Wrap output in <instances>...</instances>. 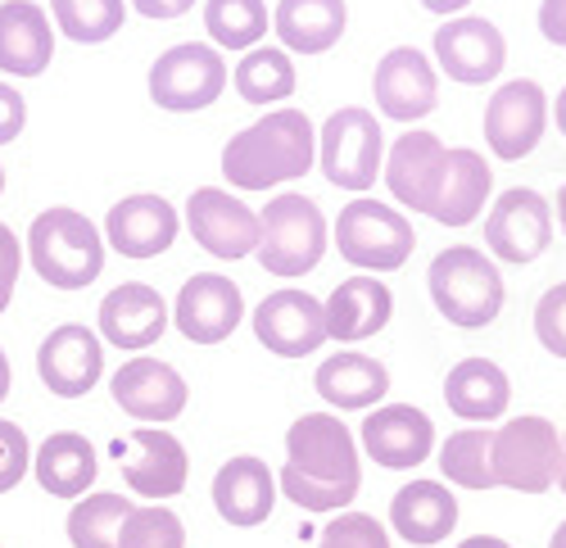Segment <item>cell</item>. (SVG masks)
Segmentation results:
<instances>
[{
    "mask_svg": "<svg viewBox=\"0 0 566 548\" xmlns=\"http://www.w3.org/2000/svg\"><path fill=\"white\" fill-rule=\"evenodd\" d=\"M317 159V127L304 109H272L268 118L235 131L222 150V177L235 191H268L295 181Z\"/></svg>",
    "mask_w": 566,
    "mask_h": 548,
    "instance_id": "1",
    "label": "cell"
},
{
    "mask_svg": "<svg viewBox=\"0 0 566 548\" xmlns=\"http://www.w3.org/2000/svg\"><path fill=\"white\" fill-rule=\"evenodd\" d=\"M28 254L45 286L82 291L105 272V241L77 209H45L28 226Z\"/></svg>",
    "mask_w": 566,
    "mask_h": 548,
    "instance_id": "2",
    "label": "cell"
},
{
    "mask_svg": "<svg viewBox=\"0 0 566 548\" xmlns=\"http://www.w3.org/2000/svg\"><path fill=\"white\" fill-rule=\"evenodd\" d=\"M431 299L453 327H490L503 313V272L471 245H449L431 263Z\"/></svg>",
    "mask_w": 566,
    "mask_h": 548,
    "instance_id": "3",
    "label": "cell"
},
{
    "mask_svg": "<svg viewBox=\"0 0 566 548\" xmlns=\"http://www.w3.org/2000/svg\"><path fill=\"white\" fill-rule=\"evenodd\" d=\"M259 263L268 277H304L326 254V218L308 196H276L259 213Z\"/></svg>",
    "mask_w": 566,
    "mask_h": 548,
    "instance_id": "4",
    "label": "cell"
},
{
    "mask_svg": "<svg viewBox=\"0 0 566 548\" xmlns=\"http://www.w3.org/2000/svg\"><path fill=\"white\" fill-rule=\"evenodd\" d=\"M412 222L390 204L354 200L336 218V250L363 272H399L412 259Z\"/></svg>",
    "mask_w": 566,
    "mask_h": 548,
    "instance_id": "5",
    "label": "cell"
},
{
    "mask_svg": "<svg viewBox=\"0 0 566 548\" xmlns=\"http://www.w3.org/2000/svg\"><path fill=\"white\" fill-rule=\"evenodd\" d=\"M317 159L332 187L340 191H367L376 172L386 168V136L376 114L349 105L326 118V127L317 131Z\"/></svg>",
    "mask_w": 566,
    "mask_h": 548,
    "instance_id": "6",
    "label": "cell"
},
{
    "mask_svg": "<svg viewBox=\"0 0 566 548\" xmlns=\"http://www.w3.org/2000/svg\"><path fill=\"white\" fill-rule=\"evenodd\" d=\"M562 435L548 418H516L494 431V481L516 494H544L557 485Z\"/></svg>",
    "mask_w": 566,
    "mask_h": 548,
    "instance_id": "7",
    "label": "cell"
},
{
    "mask_svg": "<svg viewBox=\"0 0 566 548\" xmlns=\"http://www.w3.org/2000/svg\"><path fill=\"white\" fill-rule=\"evenodd\" d=\"M222 86H227V64L218 55V45H205V41L172 45L150 68V101L172 114L209 109L222 96Z\"/></svg>",
    "mask_w": 566,
    "mask_h": 548,
    "instance_id": "8",
    "label": "cell"
},
{
    "mask_svg": "<svg viewBox=\"0 0 566 548\" xmlns=\"http://www.w3.org/2000/svg\"><path fill=\"white\" fill-rule=\"evenodd\" d=\"M286 467L322 485H363L358 472V440L332 413H304L286 431Z\"/></svg>",
    "mask_w": 566,
    "mask_h": 548,
    "instance_id": "9",
    "label": "cell"
},
{
    "mask_svg": "<svg viewBox=\"0 0 566 548\" xmlns=\"http://www.w3.org/2000/svg\"><path fill=\"white\" fill-rule=\"evenodd\" d=\"M118 467L132 494L164 504V498L186 489L191 476V459H186V444L164 431V426H136L127 440H118Z\"/></svg>",
    "mask_w": 566,
    "mask_h": 548,
    "instance_id": "10",
    "label": "cell"
},
{
    "mask_svg": "<svg viewBox=\"0 0 566 548\" xmlns=\"http://www.w3.org/2000/svg\"><path fill=\"white\" fill-rule=\"evenodd\" d=\"M544 123H548V101H544L539 82H531V77L503 82L485 105V141H490L494 159H507V164L526 159L539 146Z\"/></svg>",
    "mask_w": 566,
    "mask_h": 548,
    "instance_id": "11",
    "label": "cell"
},
{
    "mask_svg": "<svg viewBox=\"0 0 566 548\" xmlns=\"http://www.w3.org/2000/svg\"><path fill=\"white\" fill-rule=\"evenodd\" d=\"M553 241V209L539 191L531 187H512L494 200L485 218V245L503 263H531L548 250Z\"/></svg>",
    "mask_w": 566,
    "mask_h": 548,
    "instance_id": "12",
    "label": "cell"
},
{
    "mask_svg": "<svg viewBox=\"0 0 566 548\" xmlns=\"http://www.w3.org/2000/svg\"><path fill=\"white\" fill-rule=\"evenodd\" d=\"M36 372L41 386L60 394V399H82L86 390H96V381L105 377V345L101 336L82 327V323H64L36 349Z\"/></svg>",
    "mask_w": 566,
    "mask_h": 548,
    "instance_id": "13",
    "label": "cell"
},
{
    "mask_svg": "<svg viewBox=\"0 0 566 548\" xmlns=\"http://www.w3.org/2000/svg\"><path fill=\"white\" fill-rule=\"evenodd\" d=\"M241 317H245L241 286L231 277H218V272H196L172 304V323L191 345H222L241 327Z\"/></svg>",
    "mask_w": 566,
    "mask_h": 548,
    "instance_id": "14",
    "label": "cell"
},
{
    "mask_svg": "<svg viewBox=\"0 0 566 548\" xmlns=\"http://www.w3.org/2000/svg\"><path fill=\"white\" fill-rule=\"evenodd\" d=\"M109 390H114V403L123 408L127 418H136V422H177L181 418V408H186V381H181V372L172 368V362H164V358H146V354H136V358H127L123 368L114 372V381H109Z\"/></svg>",
    "mask_w": 566,
    "mask_h": 548,
    "instance_id": "15",
    "label": "cell"
},
{
    "mask_svg": "<svg viewBox=\"0 0 566 548\" xmlns=\"http://www.w3.org/2000/svg\"><path fill=\"white\" fill-rule=\"evenodd\" d=\"M254 336L263 349H272L281 358H304L326 345V308H322V299H313L308 291H295V286L272 291L254 308Z\"/></svg>",
    "mask_w": 566,
    "mask_h": 548,
    "instance_id": "16",
    "label": "cell"
},
{
    "mask_svg": "<svg viewBox=\"0 0 566 548\" xmlns=\"http://www.w3.org/2000/svg\"><path fill=\"white\" fill-rule=\"evenodd\" d=\"M186 226L213 259H245L259 250V213L222 187H200L186 200Z\"/></svg>",
    "mask_w": 566,
    "mask_h": 548,
    "instance_id": "17",
    "label": "cell"
},
{
    "mask_svg": "<svg viewBox=\"0 0 566 548\" xmlns=\"http://www.w3.org/2000/svg\"><path fill=\"white\" fill-rule=\"evenodd\" d=\"M371 96H376V105H381V114L395 118V123L427 118L436 109V101H440L436 64L421 55L417 45H395V51L376 64Z\"/></svg>",
    "mask_w": 566,
    "mask_h": 548,
    "instance_id": "18",
    "label": "cell"
},
{
    "mask_svg": "<svg viewBox=\"0 0 566 548\" xmlns=\"http://www.w3.org/2000/svg\"><path fill=\"white\" fill-rule=\"evenodd\" d=\"M436 60L462 86H485L503 73L507 41L490 19H449L436 28Z\"/></svg>",
    "mask_w": 566,
    "mask_h": 548,
    "instance_id": "19",
    "label": "cell"
},
{
    "mask_svg": "<svg viewBox=\"0 0 566 548\" xmlns=\"http://www.w3.org/2000/svg\"><path fill=\"white\" fill-rule=\"evenodd\" d=\"M363 449H367L371 463H381L390 472H408V467L431 459L436 426L412 403H386V408H376V413H367V422H363Z\"/></svg>",
    "mask_w": 566,
    "mask_h": 548,
    "instance_id": "20",
    "label": "cell"
},
{
    "mask_svg": "<svg viewBox=\"0 0 566 548\" xmlns=\"http://www.w3.org/2000/svg\"><path fill=\"white\" fill-rule=\"evenodd\" d=\"M444 164L449 150L440 146V136L431 131H403L390 159H386V187L399 204L417 209V213H431L440 200V181H444Z\"/></svg>",
    "mask_w": 566,
    "mask_h": 548,
    "instance_id": "21",
    "label": "cell"
},
{
    "mask_svg": "<svg viewBox=\"0 0 566 548\" xmlns=\"http://www.w3.org/2000/svg\"><path fill=\"white\" fill-rule=\"evenodd\" d=\"M213 508L235 530L263 526L272 517V508H276V476L268 472L263 459L241 453V459H231V463L218 467V476H213Z\"/></svg>",
    "mask_w": 566,
    "mask_h": 548,
    "instance_id": "22",
    "label": "cell"
},
{
    "mask_svg": "<svg viewBox=\"0 0 566 548\" xmlns=\"http://www.w3.org/2000/svg\"><path fill=\"white\" fill-rule=\"evenodd\" d=\"M168 304L146 282H123L101 299V336L114 349H150L168 331Z\"/></svg>",
    "mask_w": 566,
    "mask_h": 548,
    "instance_id": "23",
    "label": "cell"
},
{
    "mask_svg": "<svg viewBox=\"0 0 566 548\" xmlns=\"http://www.w3.org/2000/svg\"><path fill=\"white\" fill-rule=\"evenodd\" d=\"M177 209L164 196H127L105 218V241L123 259H155L177 241Z\"/></svg>",
    "mask_w": 566,
    "mask_h": 548,
    "instance_id": "24",
    "label": "cell"
},
{
    "mask_svg": "<svg viewBox=\"0 0 566 548\" xmlns=\"http://www.w3.org/2000/svg\"><path fill=\"white\" fill-rule=\"evenodd\" d=\"M322 308H326V340L358 345V340H371L376 331H386L395 313V295L381 277H349L332 291V299Z\"/></svg>",
    "mask_w": 566,
    "mask_h": 548,
    "instance_id": "25",
    "label": "cell"
},
{
    "mask_svg": "<svg viewBox=\"0 0 566 548\" xmlns=\"http://www.w3.org/2000/svg\"><path fill=\"white\" fill-rule=\"evenodd\" d=\"M55 60V28L51 14L32 0H6L0 6V73L36 77Z\"/></svg>",
    "mask_w": 566,
    "mask_h": 548,
    "instance_id": "26",
    "label": "cell"
},
{
    "mask_svg": "<svg viewBox=\"0 0 566 548\" xmlns=\"http://www.w3.org/2000/svg\"><path fill=\"white\" fill-rule=\"evenodd\" d=\"M390 526L417 548H436L458 526V494L440 481H408L390 498Z\"/></svg>",
    "mask_w": 566,
    "mask_h": 548,
    "instance_id": "27",
    "label": "cell"
},
{
    "mask_svg": "<svg viewBox=\"0 0 566 548\" xmlns=\"http://www.w3.org/2000/svg\"><path fill=\"white\" fill-rule=\"evenodd\" d=\"M313 386H317V394L326 403L340 408V413H363V408L386 399L390 372H386V362H376V358H367L358 349H340V354L317 362Z\"/></svg>",
    "mask_w": 566,
    "mask_h": 548,
    "instance_id": "28",
    "label": "cell"
},
{
    "mask_svg": "<svg viewBox=\"0 0 566 548\" xmlns=\"http://www.w3.org/2000/svg\"><path fill=\"white\" fill-rule=\"evenodd\" d=\"M32 472H36V485L55 498H82L101 476V459L91 449L86 435L77 431H55L45 435L41 449L32 453Z\"/></svg>",
    "mask_w": 566,
    "mask_h": 548,
    "instance_id": "29",
    "label": "cell"
},
{
    "mask_svg": "<svg viewBox=\"0 0 566 548\" xmlns=\"http://www.w3.org/2000/svg\"><path fill=\"white\" fill-rule=\"evenodd\" d=\"M444 403L462 422H499L512 403V381L490 358H462L444 377Z\"/></svg>",
    "mask_w": 566,
    "mask_h": 548,
    "instance_id": "30",
    "label": "cell"
},
{
    "mask_svg": "<svg viewBox=\"0 0 566 548\" xmlns=\"http://www.w3.org/2000/svg\"><path fill=\"white\" fill-rule=\"evenodd\" d=\"M349 10L345 0H281L272 28L281 36V45L295 55H322L345 36Z\"/></svg>",
    "mask_w": 566,
    "mask_h": 548,
    "instance_id": "31",
    "label": "cell"
},
{
    "mask_svg": "<svg viewBox=\"0 0 566 548\" xmlns=\"http://www.w3.org/2000/svg\"><path fill=\"white\" fill-rule=\"evenodd\" d=\"M490 187L494 177L485 168V159L476 150H449V164H444V181H440V200L431 209L436 222L444 226H467L476 222L485 200H490Z\"/></svg>",
    "mask_w": 566,
    "mask_h": 548,
    "instance_id": "32",
    "label": "cell"
},
{
    "mask_svg": "<svg viewBox=\"0 0 566 548\" xmlns=\"http://www.w3.org/2000/svg\"><path fill=\"white\" fill-rule=\"evenodd\" d=\"M241 101L250 105H281L286 96H295V64L281 45H254L245 51V60L231 73Z\"/></svg>",
    "mask_w": 566,
    "mask_h": 548,
    "instance_id": "33",
    "label": "cell"
},
{
    "mask_svg": "<svg viewBox=\"0 0 566 548\" xmlns=\"http://www.w3.org/2000/svg\"><path fill=\"white\" fill-rule=\"evenodd\" d=\"M440 472L449 485L462 489H494V431L490 426H467L453 431L440 444Z\"/></svg>",
    "mask_w": 566,
    "mask_h": 548,
    "instance_id": "34",
    "label": "cell"
},
{
    "mask_svg": "<svg viewBox=\"0 0 566 548\" xmlns=\"http://www.w3.org/2000/svg\"><path fill=\"white\" fill-rule=\"evenodd\" d=\"M127 494H82L69 513V544L73 548H118L123 521L132 517Z\"/></svg>",
    "mask_w": 566,
    "mask_h": 548,
    "instance_id": "35",
    "label": "cell"
},
{
    "mask_svg": "<svg viewBox=\"0 0 566 548\" xmlns=\"http://www.w3.org/2000/svg\"><path fill=\"white\" fill-rule=\"evenodd\" d=\"M205 28L222 51H254L268 32L263 0H205Z\"/></svg>",
    "mask_w": 566,
    "mask_h": 548,
    "instance_id": "36",
    "label": "cell"
},
{
    "mask_svg": "<svg viewBox=\"0 0 566 548\" xmlns=\"http://www.w3.org/2000/svg\"><path fill=\"white\" fill-rule=\"evenodd\" d=\"M55 23L73 41H109L123 28V0H51Z\"/></svg>",
    "mask_w": 566,
    "mask_h": 548,
    "instance_id": "37",
    "label": "cell"
},
{
    "mask_svg": "<svg viewBox=\"0 0 566 548\" xmlns=\"http://www.w3.org/2000/svg\"><path fill=\"white\" fill-rule=\"evenodd\" d=\"M118 548H186V526L172 508L150 504V508H132L123 521Z\"/></svg>",
    "mask_w": 566,
    "mask_h": 548,
    "instance_id": "38",
    "label": "cell"
},
{
    "mask_svg": "<svg viewBox=\"0 0 566 548\" xmlns=\"http://www.w3.org/2000/svg\"><path fill=\"white\" fill-rule=\"evenodd\" d=\"M276 489L286 494L295 508H304V513H345L358 498V485H322V481L300 476L295 467H281Z\"/></svg>",
    "mask_w": 566,
    "mask_h": 548,
    "instance_id": "39",
    "label": "cell"
},
{
    "mask_svg": "<svg viewBox=\"0 0 566 548\" xmlns=\"http://www.w3.org/2000/svg\"><path fill=\"white\" fill-rule=\"evenodd\" d=\"M317 548H390V530L367 513H336L317 530Z\"/></svg>",
    "mask_w": 566,
    "mask_h": 548,
    "instance_id": "40",
    "label": "cell"
},
{
    "mask_svg": "<svg viewBox=\"0 0 566 548\" xmlns=\"http://www.w3.org/2000/svg\"><path fill=\"white\" fill-rule=\"evenodd\" d=\"M535 336L553 358H566V282L548 286L535 304Z\"/></svg>",
    "mask_w": 566,
    "mask_h": 548,
    "instance_id": "41",
    "label": "cell"
},
{
    "mask_svg": "<svg viewBox=\"0 0 566 548\" xmlns=\"http://www.w3.org/2000/svg\"><path fill=\"white\" fill-rule=\"evenodd\" d=\"M32 467V444H28V431L19 422H6L0 418V494H10Z\"/></svg>",
    "mask_w": 566,
    "mask_h": 548,
    "instance_id": "42",
    "label": "cell"
},
{
    "mask_svg": "<svg viewBox=\"0 0 566 548\" xmlns=\"http://www.w3.org/2000/svg\"><path fill=\"white\" fill-rule=\"evenodd\" d=\"M19 267H23V250L14 241V232L0 222V313L10 308V295H14V282H19Z\"/></svg>",
    "mask_w": 566,
    "mask_h": 548,
    "instance_id": "43",
    "label": "cell"
},
{
    "mask_svg": "<svg viewBox=\"0 0 566 548\" xmlns=\"http://www.w3.org/2000/svg\"><path fill=\"white\" fill-rule=\"evenodd\" d=\"M23 123H28V105H23V96H19L10 82H0V146H10L14 136L23 131Z\"/></svg>",
    "mask_w": 566,
    "mask_h": 548,
    "instance_id": "44",
    "label": "cell"
},
{
    "mask_svg": "<svg viewBox=\"0 0 566 548\" xmlns=\"http://www.w3.org/2000/svg\"><path fill=\"white\" fill-rule=\"evenodd\" d=\"M539 32L566 51V0H544L539 6Z\"/></svg>",
    "mask_w": 566,
    "mask_h": 548,
    "instance_id": "45",
    "label": "cell"
},
{
    "mask_svg": "<svg viewBox=\"0 0 566 548\" xmlns=\"http://www.w3.org/2000/svg\"><path fill=\"white\" fill-rule=\"evenodd\" d=\"M191 6H196V0H132V10L140 19H181Z\"/></svg>",
    "mask_w": 566,
    "mask_h": 548,
    "instance_id": "46",
    "label": "cell"
},
{
    "mask_svg": "<svg viewBox=\"0 0 566 548\" xmlns=\"http://www.w3.org/2000/svg\"><path fill=\"white\" fill-rule=\"evenodd\" d=\"M471 0H421V10H431V14H440V19H449V14H458V10H467Z\"/></svg>",
    "mask_w": 566,
    "mask_h": 548,
    "instance_id": "47",
    "label": "cell"
},
{
    "mask_svg": "<svg viewBox=\"0 0 566 548\" xmlns=\"http://www.w3.org/2000/svg\"><path fill=\"white\" fill-rule=\"evenodd\" d=\"M458 548H512V544L499 539V535H471V539H462Z\"/></svg>",
    "mask_w": 566,
    "mask_h": 548,
    "instance_id": "48",
    "label": "cell"
},
{
    "mask_svg": "<svg viewBox=\"0 0 566 548\" xmlns=\"http://www.w3.org/2000/svg\"><path fill=\"white\" fill-rule=\"evenodd\" d=\"M6 394H10V358L0 349V403H6Z\"/></svg>",
    "mask_w": 566,
    "mask_h": 548,
    "instance_id": "49",
    "label": "cell"
},
{
    "mask_svg": "<svg viewBox=\"0 0 566 548\" xmlns=\"http://www.w3.org/2000/svg\"><path fill=\"white\" fill-rule=\"evenodd\" d=\"M553 118H557V131L566 136V86H562V96H557V105H553Z\"/></svg>",
    "mask_w": 566,
    "mask_h": 548,
    "instance_id": "50",
    "label": "cell"
},
{
    "mask_svg": "<svg viewBox=\"0 0 566 548\" xmlns=\"http://www.w3.org/2000/svg\"><path fill=\"white\" fill-rule=\"evenodd\" d=\"M557 489L566 494V435H562V463H557Z\"/></svg>",
    "mask_w": 566,
    "mask_h": 548,
    "instance_id": "51",
    "label": "cell"
},
{
    "mask_svg": "<svg viewBox=\"0 0 566 548\" xmlns=\"http://www.w3.org/2000/svg\"><path fill=\"white\" fill-rule=\"evenodd\" d=\"M548 548H566V521L553 530V539H548Z\"/></svg>",
    "mask_w": 566,
    "mask_h": 548,
    "instance_id": "52",
    "label": "cell"
},
{
    "mask_svg": "<svg viewBox=\"0 0 566 548\" xmlns=\"http://www.w3.org/2000/svg\"><path fill=\"white\" fill-rule=\"evenodd\" d=\"M557 218H562V232H566V187L557 191Z\"/></svg>",
    "mask_w": 566,
    "mask_h": 548,
    "instance_id": "53",
    "label": "cell"
},
{
    "mask_svg": "<svg viewBox=\"0 0 566 548\" xmlns=\"http://www.w3.org/2000/svg\"><path fill=\"white\" fill-rule=\"evenodd\" d=\"M0 191H6V168H0Z\"/></svg>",
    "mask_w": 566,
    "mask_h": 548,
    "instance_id": "54",
    "label": "cell"
}]
</instances>
